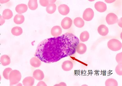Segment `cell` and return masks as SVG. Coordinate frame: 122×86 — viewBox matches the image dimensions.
Returning a JSON list of instances; mask_svg holds the SVG:
<instances>
[{"label":"cell","instance_id":"32","mask_svg":"<svg viewBox=\"0 0 122 86\" xmlns=\"http://www.w3.org/2000/svg\"><path fill=\"white\" fill-rule=\"evenodd\" d=\"M5 20L3 18L2 16H0V26H2L5 23Z\"/></svg>","mask_w":122,"mask_h":86},{"label":"cell","instance_id":"31","mask_svg":"<svg viewBox=\"0 0 122 86\" xmlns=\"http://www.w3.org/2000/svg\"><path fill=\"white\" fill-rule=\"evenodd\" d=\"M122 18H121L119 20H118L117 23H118V25L121 27H122Z\"/></svg>","mask_w":122,"mask_h":86},{"label":"cell","instance_id":"24","mask_svg":"<svg viewBox=\"0 0 122 86\" xmlns=\"http://www.w3.org/2000/svg\"><path fill=\"white\" fill-rule=\"evenodd\" d=\"M28 6L29 8L32 10H34L37 8L38 5L36 0H30L28 2Z\"/></svg>","mask_w":122,"mask_h":86},{"label":"cell","instance_id":"20","mask_svg":"<svg viewBox=\"0 0 122 86\" xmlns=\"http://www.w3.org/2000/svg\"><path fill=\"white\" fill-rule=\"evenodd\" d=\"M2 16L5 19H10L13 16V13L11 10L6 9L3 11Z\"/></svg>","mask_w":122,"mask_h":86},{"label":"cell","instance_id":"33","mask_svg":"<svg viewBox=\"0 0 122 86\" xmlns=\"http://www.w3.org/2000/svg\"><path fill=\"white\" fill-rule=\"evenodd\" d=\"M54 86H67L66 84L64 82L60 83L59 84L55 85Z\"/></svg>","mask_w":122,"mask_h":86},{"label":"cell","instance_id":"4","mask_svg":"<svg viewBox=\"0 0 122 86\" xmlns=\"http://www.w3.org/2000/svg\"><path fill=\"white\" fill-rule=\"evenodd\" d=\"M94 12L93 10L90 8L86 9L84 11L83 15V19L86 21H91L94 18Z\"/></svg>","mask_w":122,"mask_h":86},{"label":"cell","instance_id":"26","mask_svg":"<svg viewBox=\"0 0 122 86\" xmlns=\"http://www.w3.org/2000/svg\"><path fill=\"white\" fill-rule=\"evenodd\" d=\"M12 71V69L10 68H7L5 69L3 74L4 78L6 79L9 80L10 74Z\"/></svg>","mask_w":122,"mask_h":86},{"label":"cell","instance_id":"19","mask_svg":"<svg viewBox=\"0 0 122 86\" xmlns=\"http://www.w3.org/2000/svg\"><path fill=\"white\" fill-rule=\"evenodd\" d=\"M25 21V17L23 15L17 14L15 16L14 18L15 23L17 24H20L23 23Z\"/></svg>","mask_w":122,"mask_h":86},{"label":"cell","instance_id":"18","mask_svg":"<svg viewBox=\"0 0 122 86\" xmlns=\"http://www.w3.org/2000/svg\"><path fill=\"white\" fill-rule=\"evenodd\" d=\"M0 63L3 66H8L11 63L10 58L7 55H2L0 57Z\"/></svg>","mask_w":122,"mask_h":86},{"label":"cell","instance_id":"3","mask_svg":"<svg viewBox=\"0 0 122 86\" xmlns=\"http://www.w3.org/2000/svg\"><path fill=\"white\" fill-rule=\"evenodd\" d=\"M107 46L109 49L113 51H119L122 49V42L118 39H112L108 41Z\"/></svg>","mask_w":122,"mask_h":86},{"label":"cell","instance_id":"17","mask_svg":"<svg viewBox=\"0 0 122 86\" xmlns=\"http://www.w3.org/2000/svg\"><path fill=\"white\" fill-rule=\"evenodd\" d=\"M73 23L75 26L79 28H82L84 26L85 24L84 20L79 17L76 18L74 19Z\"/></svg>","mask_w":122,"mask_h":86},{"label":"cell","instance_id":"23","mask_svg":"<svg viewBox=\"0 0 122 86\" xmlns=\"http://www.w3.org/2000/svg\"><path fill=\"white\" fill-rule=\"evenodd\" d=\"M56 5L54 3L50 4L46 7V11L48 14H51L54 13L56 10Z\"/></svg>","mask_w":122,"mask_h":86},{"label":"cell","instance_id":"11","mask_svg":"<svg viewBox=\"0 0 122 86\" xmlns=\"http://www.w3.org/2000/svg\"><path fill=\"white\" fill-rule=\"evenodd\" d=\"M33 76L34 79L38 81H41L44 78V74L43 71L39 69H37L34 72Z\"/></svg>","mask_w":122,"mask_h":86},{"label":"cell","instance_id":"22","mask_svg":"<svg viewBox=\"0 0 122 86\" xmlns=\"http://www.w3.org/2000/svg\"><path fill=\"white\" fill-rule=\"evenodd\" d=\"M12 34L15 36H19L22 34L23 33L22 28L19 27H15L11 29Z\"/></svg>","mask_w":122,"mask_h":86},{"label":"cell","instance_id":"34","mask_svg":"<svg viewBox=\"0 0 122 86\" xmlns=\"http://www.w3.org/2000/svg\"><path fill=\"white\" fill-rule=\"evenodd\" d=\"M115 0H105V1L108 4H111L112 3L114 2Z\"/></svg>","mask_w":122,"mask_h":86},{"label":"cell","instance_id":"30","mask_svg":"<svg viewBox=\"0 0 122 86\" xmlns=\"http://www.w3.org/2000/svg\"><path fill=\"white\" fill-rule=\"evenodd\" d=\"M37 86H47V85H46V84L45 83V82H44L43 81H40L38 83L37 85Z\"/></svg>","mask_w":122,"mask_h":86},{"label":"cell","instance_id":"8","mask_svg":"<svg viewBox=\"0 0 122 86\" xmlns=\"http://www.w3.org/2000/svg\"><path fill=\"white\" fill-rule=\"evenodd\" d=\"M58 10L59 13L62 15H67L70 12L69 7L65 4H62L59 5L58 7Z\"/></svg>","mask_w":122,"mask_h":86},{"label":"cell","instance_id":"6","mask_svg":"<svg viewBox=\"0 0 122 86\" xmlns=\"http://www.w3.org/2000/svg\"><path fill=\"white\" fill-rule=\"evenodd\" d=\"M73 21L70 18L66 17L64 18L61 21V27L64 29L70 28L72 26Z\"/></svg>","mask_w":122,"mask_h":86},{"label":"cell","instance_id":"29","mask_svg":"<svg viewBox=\"0 0 122 86\" xmlns=\"http://www.w3.org/2000/svg\"><path fill=\"white\" fill-rule=\"evenodd\" d=\"M40 4L43 7H47L49 4V0H40L39 1Z\"/></svg>","mask_w":122,"mask_h":86},{"label":"cell","instance_id":"28","mask_svg":"<svg viewBox=\"0 0 122 86\" xmlns=\"http://www.w3.org/2000/svg\"><path fill=\"white\" fill-rule=\"evenodd\" d=\"M116 59L118 64H122V52L118 53L116 55Z\"/></svg>","mask_w":122,"mask_h":86},{"label":"cell","instance_id":"16","mask_svg":"<svg viewBox=\"0 0 122 86\" xmlns=\"http://www.w3.org/2000/svg\"><path fill=\"white\" fill-rule=\"evenodd\" d=\"M30 65L35 68H39L41 66V60L36 57H32L30 60Z\"/></svg>","mask_w":122,"mask_h":86},{"label":"cell","instance_id":"25","mask_svg":"<svg viewBox=\"0 0 122 86\" xmlns=\"http://www.w3.org/2000/svg\"><path fill=\"white\" fill-rule=\"evenodd\" d=\"M105 84L106 86H117L118 83L117 81L115 79L109 78L106 81Z\"/></svg>","mask_w":122,"mask_h":86},{"label":"cell","instance_id":"14","mask_svg":"<svg viewBox=\"0 0 122 86\" xmlns=\"http://www.w3.org/2000/svg\"><path fill=\"white\" fill-rule=\"evenodd\" d=\"M15 9L16 11L19 14H21L27 11V6L25 4H20L16 7Z\"/></svg>","mask_w":122,"mask_h":86},{"label":"cell","instance_id":"7","mask_svg":"<svg viewBox=\"0 0 122 86\" xmlns=\"http://www.w3.org/2000/svg\"><path fill=\"white\" fill-rule=\"evenodd\" d=\"M95 8L97 11L100 13L104 12L107 10V5L102 1L97 2L95 4Z\"/></svg>","mask_w":122,"mask_h":86},{"label":"cell","instance_id":"5","mask_svg":"<svg viewBox=\"0 0 122 86\" xmlns=\"http://www.w3.org/2000/svg\"><path fill=\"white\" fill-rule=\"evenodd\" d=\"M118 18L117 15L113 13L108 14L106 17L107 23L109 25L115 24L117 22Z\"/></svg>","mask_w":122,"mask_h":86},{"label":"cell","instance_id":"10","mask_svg":"<svg viewBox=\"0 0 122 86\" xmlns=\"http://www.w3.org/2000/svg\"><path fill=\"white\" fill-rule=\"evenodd\" d=\"M97 31L99 34L102 36H106L109 32L108 28L104 24H102L99 26L98 27Z\"/></svg>","mask_w":122,"mask_h":86},{"label":"cell","instance_id":"9","mask_svg":"<svg viewBox=\"0 0 122 86\" xmlns=\"http://www.w3.org/2000/svg\"><path fill=\"white\" fill-rule=\"evenodd\" d=\"M73 64L72 62L69 60L64 61L61 65V68L63 71L68 72L71 71L73 68Z\"/></svg>","mask_w":122,"mask_h":86},{"label":"cell","instance_id":"21","mask_svg":"<svg viewBox=\"0 0 122 86\" xmlns=\"http://www.w3.org/2000/svg\"><path fill=\"white\" fill-rule=\"evenodd\" d=\"M90 38V34L88 31H84L81 32L80 34V39L83 42H86L88 41Z\"/></svg>","mask_w":122,"mask_h":86},{"label":"cell","instance_id":"1","mask_svg":"<svg viewBox=\"0 0 122 86\" xmlns=\"http://www.w3.org/2000/svg\"><path fill=\"white\" fill-rule=\"evenodd\" d=\"M79 38L71 33L42 41L37 47L34 56L46 63H55L76 52Z\"/></svg>","mask_w":122,"mask_h":86},{"label":"cell","instance_id":"2","mask_svg":"<svg viewBox=\"0 0 122 86\" xmlns=\"http://www.w3.org/2000/svg\"><path fill=\"white\" fill-rule=\"evenodd\" d=\"M21 78V75L18 70H12L10 74L9 80L10 86L15 85L18 84Z\"/></svg>","mask_w":122,"mask_h":86},{"label":"cell","instance_id":"13","mask_svg":"<svg viewBox=\"0 0 122 86\" xmlns=\"http://www.w3.org/2000/svg\"><path fill=\"white\" fill-rule=\"evenodd\" d=\"M87 50L86 45L84 43H79L76 48V52L80 55L85 54Z\"/></svg>","mask_w":122,"mask_h":86},{"label":"cell","instance_id":"15","mask_svg":"<svg viewBox=\"0 0 122 86\" xmlns=\"http://www.w3.org/2000/svg\"><path fill=\"white\" fill-rule=\"evenodd\" d=\"M34 78L31 77H26L22 81L23 85L25 86H32L34 85Z\"/></svg>","mask_w":122,"mask_h":86},{"label":"cell","instance_id":"12","mask_svg":"<svg viewBox=\"0 0 122 86\" xmlns=\"http://www.w3.org/2000/svg\"><path fill=\"white\" fill-rule=\"evenodd\" d=\"M62 32V29L59 26H55L53 27L51 30V35L54 37L60 36Z\"/></svg>","mask_w":122,"mask_h":86},{"label":"cell","instance_id":"35","mask_svg":"<svg viewBox=\"0 0 122 86\" xmlns=\"http://www.w3.org/2000/svg\"><path fill=\"white\" fill-rule=\"evenodd\" d=\"M9 0H0V3L1 4L5 3L7 2Z\"/></svg>","mask_w":122,"mask_h":86},{"label":"cell","instance_id":"27","mask_svg":"<svg viewBox=\"0 0 122 86\" xmlns=\"http://www.w3.org/2000/svg\"><path fill=\"white\" fill-rule=\"evenodd\" d=\"M115 72L119 76H122V64H118L116 66Z\"/></svg>","mask_w":122,"mask_h":86}]
</instances>
